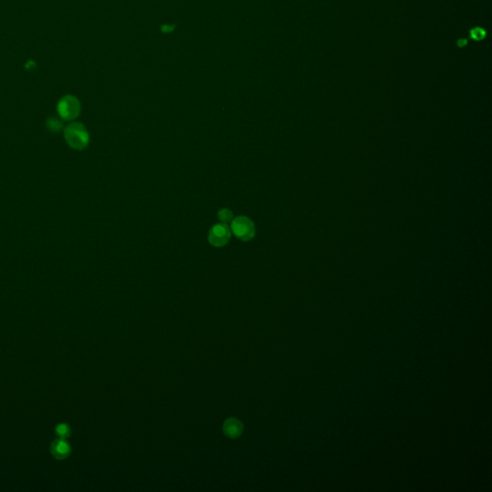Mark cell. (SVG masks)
<instances>
[{
  "label": "cell",
  "instance_id": "9",
  "mask_svg": "<svg viewBox=\"0 0 492 492\" xmlns=\"http://www.w3.org/2000/svg\"><path fill=\"white\" fill-rule=\"evenodd\" d=\"M56 434L59 438H67L71 434V429L66 424H60L56 428Z\"/></svg>",
  "mask_w": 492,
  "mask_h": 492
},
{
  "label": "cell",
  "instance_id": "5",
  "mask_svg": "<svg viewBox=\"0 0 492 492\" xmlns=\"http://www.w3.org/2000/svg\"><path fill=\"white\" fill-rule=\"evenodd\" d=\"M51 453L57 459H65L71 453V446L66 438H57L51 445Z\"/></svg>",
  "mask_w": 492,
  "mask_h": 492
},
{
  "label": "cell",
  "instance_id": "4",
  "mask_svg": "<svg viewBox=\"0 0 492 492\" xmlns=\"http://www.w3.org/2000/svg\"><path fill=\"white\" fill-rule=\"evenodd\" d=\"M58 113L64 120H73L80 113L79 101L73 96H65L58 104Z\"/></svg>",
  "mask_w": 492,
  "mask_h": 492
},
{
  "label": "cell",
  "instance_id": "7",
  "mask_svg": "<svg viewBox=\"0 0 492 492\" xmlns=\"http://www.w3.org/2000/svg\"><path fill=\"white\" fill-rule=\"evenodd\" d=\"M217 216H218V218L221 220V222H223V223H228L233 219V213L228 209L219 210Z\"/></svg>",
  "mask_w": 492,
  "mask_h": 492
},
{
  "label": "cell",
  "instance_id": "8",
  "mask_svg": "<svg viewBox=\"0 0 492 492\" xmlns=\"http://www.w3.org/2000/svg\"><path fill=\"white\" fill-rule=\"evenodd\" d=\"M470 37L474 41H482L486 37V31L483 28L475 27V28L470 30Z\"/></svg>",
  "mask_w": 492,
  "mask_h": 492
},
{
  "label": "cell",
  "instance_id": "6",
  "mask_svg": "<svg viewBox=\"0 0 492 492\" xmlns=\"http://www.w3.org/2000/svg\"><path fill=\"white\" fill-rule=\"evenodd\" d=\"M223 431L230 438H236L243 433V425L239 420L229 418L223 425Z\"/></svg>",
  "mask_w": 492,
  "mask_h": 492
},
{
  "label": "cell",
  "instance_id": "1",
  "mask_svg": "<svg viewBox=\"0 0 492 492\" xmlns=\"http://www.w3.org/2000/svg\"><path fill=\"white\" fill-rule=\"evenodd\" d=\"M66 142L75 150H83L89 143V135L86 127L78 122H73L64 131Z\"/></svg>",
  "mask_w": 492,
  "mask_h": 492
},
{
  "label": "cell",
  "instance_id": "2",
  "mask_svg": "<svg viewBox=\"0 0 492 492\" xmlns=\"http://www.w3.org/2000/svg\"><path fill=\"white\" fill-rule=\"evenodd\" d=\"M231 233L243 242L251 241L256 235V227L254 222L245 216L233 218L231 221Z\"/></svg>",
  "mask_w": 492,
  "mask_h": 492
},
{
  "label": "cell",
  "instance_id": "3",
  "mask_svg": "<svg viewBox=\"0 0 492 492\" xmlns=\"http://www.w3.org/2000/svg\"><path fill=\"white\" fill-rule=\"evenodd\" d=\"M231 238V229L228 227L227 223H217L214 225L209 232V242L212 246L216 247H222L226 246Z\"/></svg>",
  "mask_w": 492,
  "mask_h": 492
},
{
  "label": "cell",
  "instance_id": "11",
  "mask_svg": "<svg viewBox=\"0 0 492 492\" xmlns=\"http://www.w3.org/2000/svg\"><path fill=\"white\" fill-rule=\"evenodd\" d=\"M457 44H458V46H459V47H464V46L467 44V40H465V39H460V40L458 41Z\"/></svg>",
  "mask_w": 492,
  "mask_h": 492
},
{
  "label": "cell",
  "instance_id": "10",
  "mask_svg": "<svg viewBox=\"0 0 492 492\" xmlns=\"http://www.w3.org/2000/svg\"><path fill=\"white\" fill-rule=\"evenodd\" d=\"M47 126L50 130L56 131L61 130L62 128V123L59 121L57 118H50L48 121H47Z\"/></svg>",
  "mask_w": 492,
  "mask_h": 492
}]
</instances>
